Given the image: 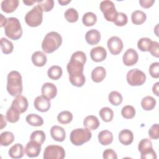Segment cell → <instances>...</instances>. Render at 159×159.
<instances>
[{
    "instance_id": "cell-1",
    "label": "cell",
    "mask_w": 159,
    "mask_h": 159,
    "mask_svg": "<svg viewBox=\"0 0 159 159\" xmlns=\"http://www.w3.org/2000/svg\"><path fill=\"white\" fill-rule=\"evenodd\" d=\"M86 61V56L83 52L76 51L74 52L66 66L69 76L83 74Z\"/></svg>"
},
{
    "instance_id": "cell-2",
    "label": "cell",
    "mask_w": 159,
    "mask_h": 159,
    "mask_svg": "<svg viewBox=\"0 0 159 159\" xmlns=\"http://www.w3.org/2000/svg\"><path fill=\"white\" fill-rule=\"evenodd\" d=\"M22 76L17 71H11L7 77V91L12 96H17L22 93Z\"/></svg>"
},
{
    "instance_id": "cell-3",
    "label": "cell",
    "mask_w": 159,
    "mask_h": 159,
    "mask_svg": "<svg viewBox=\"0 0 159 159\" xmlns=\"http://www.w3.org/2000/svg\"><path fill=\"white\" fill-rule=\"evenodd\" d=\"M62 43V37L57 32L47 33L42 43V48L46 53H52L57 50Z\"/></svg>"
},
{
    "instance_id": "cell-4",
    "label": "cell",
    "mask_w": 159,
    "mask_h": 159,
    "mask_svg": "<svg viewBox=\"0 0 159 159\" xmlns=\"http://www.w3.org/2000/svg\"><path fill=\"white\" fill-rule=\"evenodd\" d=\"M22 29L19 19L16 17H9L4 26L5 35L11 40H17L22 35Z\"/></svg>"
},
{
    "instance_id": "cell-5",
    "label": "cell",
    "mask_w": 159,
    "mask_h": 159,
    "mask_svg": "<svg viewBox=\"0 0 159 159\" xmlns=\"http://www.w3.org/2000/svg\"><path fill=\"white\" fill-rule=\"evenodd\" d=\"M92 137L90 130L87 128H78L73 129L70 135L71 142L76 145H82L84 143L88 142Z\"/></svg>"
},
{
    "instance_id": "cell-6",
    "label": "cell",
    "mask_w": 159,
    "mask_h": 159,
    "mask_svg": "<svg viewBox=\"0 0 159 159\" xmlns=\"http://www.w3.org/2000/svg\"><path fill=\"white\" fill-rule=\"evenodd\" d=\"M43 20V10L39 6H34L25 16L26 24L32 27L40 25Z\"/></svg>"
},
{
    "instance_id": "cell-7",
    "label": "cell",
    "mask_w": 159,
    "mask_h": 159,
    "mask_svg": "<svg viewBox=\"0 0 159 159\" xmlns=\"http://www.w3.org/2000/svg\"><path fill=\"white\" fill-rule=\"evenodd\" d=\"M138 150L141 153L142 159H155L157 158L152 141L148 139H143L139 142Z\"/></svg>"
},
{
    "instance_id": "cell-8",
    "label": "cell",
    "mask_w": 159,
    "mask_h": 159,
    "mask_svg": "<svg viewBox=\"0 0 159 159\" xmlns=\"http://www.w3.org/2000/svg\"><path fill=\"white\" fill-rule=\"evenodd\" d=\"M126 79L129 84L132 86H141L146 81V75L139 69L134 68L127 72Z\"/></svg>"
},
{
    "instance_id": "cell-9",
    "label": "cell",
    "mask_w": 159,
    "mask_h": 159,
    "mask_svg": "<svg viewBox=\"0 0 159 159\" xmlns=\"http://www.w3.org/2000/svg\"><path fill=\"white\" fill-rule=\"evenodd\" d=\"M100 9L104 14L105 19L109 22H114L117 15L115 4L111 1H102L100 3Z\"/></svg>"
},
{
    "instance_id": "cell-10",
    "label": "cell",
    "mask_w": 159,
    "mask_h": 159,
    "mask_svg": "<svg viewBox=\"0 0 159 159\" xmlns=\"http://www.w3.org/2000/svg\"><path fill=\"white\" fill-rule=\"evenodd\" d=\"M65 157V149L60 145H48L43 152L44 159H63Z\"/></svg>"
},
{
    "instance_id": "cell-11",
    "label": "cell",
    "mask_w": 159,
    "mask_h": 159,
    "mask_svg": "<svg viewBox=\"0 0 159 159\" xmlns=\"http://www.w3.org/2000/svg\"><path fill=\"white\" fill-rule=\"evenodd\" d=\"M107 45L110 53L114 55H119L122 52L124 47L122 40L117 36H112L109 38Z\"/></svg>"
},
{
    "instance_id": "cell-12",
    "label": "cell",
    "mask_w": 159,
    "mask_h": 159,
    "mask_svg": "<svg viewBox=\"0 0 159 159\" xmlns=\"http://www.w3.org/2000/svg\"><path fill=\"white\" fill-rule=\"evenodd\" d=\"M34 106L38 111L45 112L51 107L50 100L43 95L39 96L34 99Z\"/></svg>"
},
{
    "instance_id": "cell-13",
    "label": "cell",
    "mask_w": 159,
    "mask_h": 159,
    "mask_svg": "<svg viewBox=\"0 0 159 159\" xmlns=\"http://www.w3.org/2000/svg\"><path fill=\"white\" fill-rule=\"evenodd\" d=\"M139 60V55L134 48H129L124 53L122 61L125 66H133L137 63Z\"/></svg>"
},
{
    "instance_id": "cell-14",
    "label": "cell",
    "mask_w": 159,
    "mask_h": 159,
    "mask_svg": "<svg viewBox=\"0 0 159 159\" xmlns=\"http://www.w3.org/2000/svg\"><path fill=\"white\" fill-rule=\"evenodd\" d=\"M41 145H42L35 141L30 140L26 144V146L25 147V154L30 158H34L38 157L41 151Z\"/></svg>"
},
{
    "instance_id": "cell-15",
    "label": "cell",
    "mask_w": 159,
    "mask_h": 159,
    "mask_svg": "<svg viewBox=\"0 0 159 159\" xmlns=\"http://www.w3.org/2000/svg\"><path fill=\"white\" fill-rule=\"evenodd\" d=\"M28 104L29 103L27 98L24 96L19 95L16 96L11 106L21 114L26 111L28 107Z\"/></svg>"
},
{
    "instance_id": "cell-16",
    "label": "cell",
    "mask_w": 159,
    "mask_h": 159,
    "mask_svg": "<svg viewBox=\"0 0 159 159\" xmlns=\"http://www.w3.org/2000/svg\"><path fill=\"white\" fill-rule=\"evenodd\" d=\"M90 57L92 60L94 62H101L106 59L107 57V52L104 47L98 46L91 50Z\"/></svg>"
},
{
    "instance_id": "cell-17",
    "label": "cell",
    "mask_w": 159,
    "mask_h": 159,
    "mask_svg": "<svg viewBox=\"0 0 159 159\" xmlns=\"http://www.w3.org/2000/svg\"><path fill=\"white\" fill-rule=\"evenodd\" d=\"M41 93L43 96L50 100L57 96V88L56 86L52 83H45L42 86Z\"/></svg>"
},
{
    "instance_id": "cell-18",
    "label": "cell",
    "mask_w": 159,
    "mask_h": 159,
    "mask_svg": "<svg viewBox=\"0 0 159 159\" xmlns=\"http://www.w3.org/2000/svg\"><path fill=\"white\" fill-rule=\"evenodd\" d=\"M50 135L52 139L57 142H63L66 137L65 129L59 125H53L50 129Z\"/></svg>"
},
{
    "instance_id": "cell-19",
    "label": "cell",
    "mask_w": 159,
    "mask_h": 159,
    "mask_svg": "<svg viewBox=\"0 0 159 159\" xmlns=\"http://www.w3.org/2000/svg\"><path fill=\"white\" fill-rule=\"evenodd\" d=\"M85 40L86 42L91 45H96L101 40V34L99 31L96 29H90L86 33Z\"/></svg>"
},
{
    "instance_id": "cell-20",
    "label": "cell",
    "mask_w": 159,
    "mask_h": 159,
    "mask_svg": "<svg viewBox=\"0 0 159 159\" xmlns=\"http://www.w3.org/2000/svg\"><path fill=\"white\" fill-rule=\"evenodd\" d=\"M31 59L33 64L38 67L43 66L47 61L46 55L41 51H36L33 53Z\"/></svg>"
},
{
    "instance_id": "cell-21",
    "label": "cell",
    "mask_w": 159,
    "mask_h": 159,
    "mask_svg": "<svg viewBox=\"0 0 159 159\" xmlns=\"http://www.w3.org/2000/svg\"><path fill=\"white\" fill-rule=\"evenodd\" d=\"M118 139L122 144L124 145H129L134 140V134L131 130L129 129H124L119 132Z\"/></svg>"
},
{
    "instance_id": "cell-22",
    "label": "cell",
    "mask_w": 159,
    "mask_h": 159,
    "mask_svg": "<svg viewBox=\"0 0 159 159\" xmlns=\"http://www.w3.org/2000/svg\"><path fill=\"white\" fill-rule=\"evenodd\" d=\"M100 125L99 120L93 115H89L86 116L83 120V125L85 128L90 130H94L97 129Z\"/></svg>"
},
{
    "instance_id": "cell-23",
    "label": "cell",
    "mask_w": 159,
    "mask_h": 159,
    "mask_svg": "<svg viewBox=\"0 0 159 159\" xmlns=\"http://www.w3.org/2000/svg\"><path fill=\"white\" fill-rule=\"evenodd\" d=\"M18 0H4L1 2V7L6 13H12L16 11L19 6Z\"/></svg>"
},
{
    "instance_id": "cell-24",
    "label": "cell",
    "mask_w": 159,
    "mask_h": 159,
    "mask_svg": "<svg viewBox=\"0 0 159 159\" xmlns=\"http://www.w3.org/2000/svg\"><path fill=\"white\" fill-rule=\"evenodd\" d=\"M106 71L102 66H96L91 72V79L95 83H100L105 78Z\"/></svg>"
},
{
    "instance_id": "cell-25",
    "label": "cell",
    "mask_w": 159,
    "mask_h": 159,
    "mask_svg": "<svg viewBox=\"0 0 159 159\" xmlns=\"http://www.w3.org/2000/svg\"><path fill=\"white\" fill-rule=\"evenodd\" d=\"M98 141L102 145H110L113 141V135L107 130H103L98 134Z\"/></svg>"
},
{
    "instance_id": "cell-26",
    "label": "cell",
    "mask_w": 159,
    "mask_h": 159,
    "mask_svg": "<svg viewBox=\"0 0 159 159\" xmlns=\"http://www.w3.org/2000/svg\"><path fill=\"white\" fill-rule=\"evenodd\" d=\"M24 147L20 143H16L9 150V155L12 158H20L24 156Z\"/></svg>"
},
{
    "instance_id": "cell-27",
    "label": "cell",
    "mask_w": 159,
    "mask_h": 159,
    "mask_svg": "<svg viewBox=\"0 0 159 159\" xmlns=\"http://www.w3.org/2000/svg\"><path fill=\"white\" fill-rule=\"evenodd\" d=\"M147 19L146 14L140 10L134 11L131 15V20L135 25H141Z\"/></svg>"
},
{
    "instance_id": "cell-28",
    "label": "cell",
    "mask_w": 159,
    "mask_h": 159,
    "mask_svg": "<svg viewBox=\"0 0 159 159\" xmlns=\"http://www.w3.org/2000/svg\"><path fill=\"white\" fill-rule=\"evenodd\" d=\"M26 122L32 126L40 127L43 124V118L35 114H28L25 117Z\"/></svg>"
},
{
    "instance_id": "cell-29",
    "label": "cell",
    "mask_w": 159,
    "mask_h": 159,
    "mask_svg": "<svg viewBox=\"0 0 159 159\" xmlns=\"http://www.w3.org/2000/svg\"><path fill=\"white\" fill-rule=\"evenodd\" d=\"M62 68L58 65H53L50 67L47 71L48 76L50 79L53 80H57L62 76Z\"/></svg>"
},
{
    "instance_id": "cell-30",
    "label": "cell",
    "mask_w": 159,
    "mask_h": 159,
    "mask_svg": "<svg viewBox=\"0 0 159 159\" xmlns=\"http://www.w3.org/2000/svg\"><path fill=\"white\" fill-rule=\"evenodd\" d=\"M156 106V100L150 96L144 97L141 101V106L145 111H151L154 109Z\"/></svg>"
},
{
    "instance_id": "cell-31",
    "label": "cell",
    "mask_w": 159,
    "mask_h": 159,
    "mask_svg": "<svg viewBox=\"0 0 159 159\" xmlns=\"http://www.w3.org/2000/svg\"><path fill=\"white\" fill-rule=\"evenodd\" d=\"M14 140V135L9 131H5L0 135V143L2 146H8Z\"/></svg>"
},
{
    "instance_id": "cell-32",
    "label": "cell",
    "mask_w": 159,
    "mask_h": 159,
    "mask_svg": "<svg viewBox=\"0 0 159 159\" xmlns=\"http://www.w3.org/2000/svg\"><path fill=\"white\" fill-rule=\"evenodd\" d=\"M97 22V17L96 14L92 12L85 13L82 17V22L86 27L94 25Z\"/></svg>"
},
{
    "instance_id": "cell-33",
    "label": "cell",
    "mask_w": 159,
    "mask_h": 159,
    "mask_svg": "<svg viewBox=\"0 0 159 159\" xmlns=\"http://www.w3.org/2000/svg\"><path fill=\"white\" fill-rule=\"evenodd\" d=\"M99 116L103 121L106 122H109L112 120L114 117L113 111L108 107H104L100 109Z\"/></svg>"
},
{
    "instance_id": "cell-34",
    "label": "cell",
    "mask_w": 159,
    "mask_h": 159,
    "mask_svg": "<svg viewBox=\"0 0 159 159\" xmlns=\"http://www.w3.org/2000/svg\"><path fill=\"white\" fill-rule=\"evenodd\" d=\"M73 114L68 111H63L60 112L57 116V120L61 124H67L71 122Z\"/></svg>"
},
{
    "instance_id": "cell-35",
    "label": "cell",
    "mask_w": 159,
    "mask_h": 159,
    "mask_svg": "<svg viewBox=\"0 0 159 159\" xmlns=\"http://www.w3.org/2000/svg\"><path fill=\"white\" fill-rule=\"evenodd\" d=\"M69 80L71 84L76 87L83 86L86 81V78L84 74L69 76Z\"/></svg>"
},
{
    "instance_id": "cell-36",
    "label": "cell",
    "mask_w": 159,
    "mask_h": 159,
    "mask_svg": "<svg viewBox=\"0 0 159 159\" xmlns=\"http://www.w3.org/2000/svg\"><path fill=\"white\" fill-rule=\"evenodd\" d=\"M20 112L11 106L7 109L6 112V119L7 121L11 123L17 122L20 117Z\"/></svg>"
},
{
    "instance_id": "cell-37",
    "label": "cell",
    "mask_w": 159,
    "mask_h": 159,
    "mask_svg": "<svg viewBox=\"0 0 159 159\" xmlns=\"http://www.w3.org/2000/svg\"><path fill=\"white\" fill-rule=\"evenodd\" d=\"M108 99L111 104L114 106H119L122 103L123 98L120 93L117 91H113L109 93Z\"/></svg>"
},
{
    "instance_id": "cell-38",
    "label": "cell",
    "mask_w": 159,
    "mask_h": 159,
    "mask_svg": "<svg viewBox=\"0 0 159 159\" xmlns=\"http://www.w3.org/2000/svg\"><path fill=\"white\" fill-rule=\"evenodd\" d=\"M64 16L65 19L71 23L76 22L78 20V12L74 8H69L65 12Z\"/></svg>"
},
{
    "instance_id": "cell-39",
    "label": "cell",
    "mask_w": 159,
    "mask_h": 159,
    "mask_svg": "<svg viewBox=\"0 0 159 159\" xmlns=\"http://www.w3.org/2000/svg\"><path fill=\"white\" fill-rule=\"evenodd\" d=\"M1 48L3 53L9 54L12 52L14 46L10 40L2 37L1 39Z\"/></svg>"
},
{
    "instance_id": "cell-40",
    "label": "cell",
    "mask_w": 159,
    "mask_h": 159,
    "mask_svg": "<svg viewBox=\"0 0 159 159\" xmlns=\"http://www.w3.org/2000/svg\"><path fill=\"white\" fill-rule=\"evenodd\" d=\"M45 134L42 130H35L30 135V140L35 141L39 143L40 145H42L45 140Z\"/></svg>"
},
{
    "instance_id": "cell-41",
    "label": "cell",
    "mask_w": 159,
    "mask_h": 159,
    "mask_svg": "<svg viewBox=\"0 0 159 159\" xmlns=\"http://www.w3.org/2000/svg\"><path fill=\"white\" fill-rule=\"evenodd\" d=\"M121 115L125 119H132L135 115V109L132 106H125L121 110Z\"/></svg>"
},
{
    "instance_id": "cell-42",
    "label": "cell",
    "mask_w": 159,
    "mask_h": 159,
    "mask_svg": "<svg viewBox=\"0 0 159 159\" xmlns=\"http://www.w3.org/2000/svg\"><path fill=\"white\" fill-rule=\"evenodd\" d=\"M152 40L150 39L143 37L137 42V47L142 52H148Z\"/></svg>"
},
{
    "instance_id": "cell-43",
    "label": "cell",
    "mask_w": 159,
    "mask_h": 159,
    "mask_svg": "<svg viewBox=\"0 0 159 159\" xmlns=\"http://www.w3.org/2000/svg\"><path fill=\"white\" fill-rule=\"evenodd\" d=\"M37 5H39L43 11L48 12L52 10L54 6L53 0H43V1H37Z\"/></svg>"
},
{
    "instance_id": "cell-44",
    "label": "cell",
    "mask_w": 159,
    "mask_h": 159,
    "mask_svg": "<svg viewBox=\"0 0 159 159\" xmlns=\"http://www.w3.org/2000/svg\"><path fill=\"white\" fill-rule=\"evenodd\" d=\"M127 21H128V18L125 14L123 12H117V17L114 23L117 26L122 27L126 25V24L127 23Z\"/></svg>"
},
{
    "instance_id": "cell-45",
    "label": "cell",
    "mask_w": 159,
    "mask_h": 159,
    "mask_svg": "<svg viewBox=\"0 0 159 159\" xmlns=\"http://www.w3.org/2000/svg\"><path fill=\"white\" fill-rule=\"evenodd\" d=\"M148 135L150 139L157 140L159 138V127L158 124H155L151 126L148 130Z\"/></svg>"
},
{
    "instance_id": "cell-46",
    "label": "cell",
    "mask_w": 159,
    "mask_h": 159,
    "mask_svg": "<svg viewBox=\"0 0 159 159\" xmlns=\"http://www.w3.org/2000/svg\"><path fill=\"white\" fill-rule=\"evenodd\" d=\"M149 73L153 78H158L159 77V63H152L149 67Z\"/></svg>"
},
{
    "instance_id": "cell-47",
    "label": "cell",
    "mask_w": 159,
    "mask_h": 159,
    "mask_svg": "<svg viewBox=\"0 0 159 159\" xmlns=\"http://www.w3.org/2000/svg\"><path fill=\"white\" fill-rule=\"evenodd\" d=\"M148 52L151 55L156 58L159 57V43L157 41H152Z\"/></svg>"
},
{
    "instance_id": "cell-48",
    "label": "cell",
    "mask_w": 159,
    "mask_h": 159,
    "mask_svg": "<svg viewBox=\"0 0 159 159\" xmlns=\"http://www.w3.org/2000/svg\"><path fill=\"white\" fill-rule=\"evenodd\" d=\"M103 158L104 159H117V155L114 150L111 148L106 149L103 152L102 154Z\"/></svg>"
},
{
    "instance_id": "cell-49",
    "label": "cell",
    "mask_w": 159,
    "mask_h": 159,
    "mask_svg": "<svg viewBox=\"0 0 159 159\" xmlns=\"http://www.w3.org/2000/svg\"><path fill=\"white\" fill-rule=\"evenodd\" d=\"M139 3L141 6V7H142L143 8H149L151 7L153 4L155 3V1L154 0H140L139 1Z\"/></svg>"
},
{
    "instance_id": "cell-50",
    "label": "cell",
    "mask_w": 159,
    "mask_h": 159,
    "mask_svg": "<svg viewBox=\"0 0 159 159\" xmlns=\"http://www.w3.org/2000/svg\"><path fill=\"white\" fill-rule=\"evenodd\" d=\"M159 82H157L155 83L152 87V91L153 93L157 96H159V92H158V89H159Z\"/></svg>"
},
{
    "instance_id": "cell-51",
    "label": "cell",
    "mask_w": 159,
    "mask_h": 159,
    "mask_svg": "<svg viewBox=\"0 0 159 159\" xmlns=\"http://www.w3.org/2000/svg\"><path fill=\"white\" fill-rule=\"evenodd\" d=\"M1 130L6 126L7 120L6 117L5 118V117L2 114H1Z\"/></svg>"
},
{
    "instance_id": "cell-52",
    "label": "cell",
    "mask_w": 159,
    "mask_h": 159,
    "mask_svg": "<svg viewBox=\"0 0 159 159\" xmlns=\"http://www.w3.org/2000/svg\"><path fill=\"white\" fill-rule=\"evenodd\" d=\"M0 16H1V27H2L5 26L6 24V23H7V19H5L4 20H3L4 17L2 16V14H1Z\"/></svg>"
},
{
    "instance_id": "cell-53",
    "label": "cell",
    "mask_w": 159,
    "mask_h": 159,
    "mask_svg": "<svg viewBox=\"0 0 159 159\" xmlns=\"http://www.w3.org/2000/svg\"><path fill=\"white\" fill-rule=\"evenodd\" d=\"M71 2L70 0H58V2L61 5V6H66V4H68V3H70Z\"/></svg>"
},
{
    "instance_id": "cell-54",
    "label": "cell",
    "mask_w": 159,
    "mask_h": 159,
    "mask_svg": "<svg viewBox=\"0 0 159 159\" xmlns=\"http://www.w3.org/2000/svg\"><path fill=\"white\" fill-rule=\"evenodd\" d=\"M37 1H31V0H30V1H23V2L27 6H32V5L34 4V3L37 2Z\"/></svg>"
}]
</instances>
